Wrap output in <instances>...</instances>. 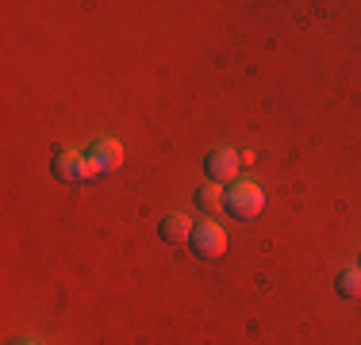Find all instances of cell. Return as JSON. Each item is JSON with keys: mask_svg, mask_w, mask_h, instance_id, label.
Instances as JSON below:
<instances>
[{"mask_svg": "<svg viewBox=\"0 0 361 345\" xmlns=\"http://www.w3.org/2000/svg\"><path fill=\"white\" fill-rule=\"evenodd\" d=\"M338 296L342 299H361V269H346V272H338Z\"/></svg>", "mask_w": 361, "mask_h": 345, "instance_id": "cell-7", "label": "cell"}, {"mask_svg": "<svg viewBox=\"0 0 361 345\" xmlns=\"http://www.w3.org/2000/svg\"><path fill=\"white\" fill-rule=\"evenodd\" d=\"M92 158H97V165L104 169V172H116L119 165H123V146L116 142V138H100L97 146H92Z\"/></svg>", "mask_w": 361, "mask_h": 345, "instance_id": "cell-5", "label": "cell"}, {"mask_svg": "<svg viewBox=\"0 0 361 345\" xmlns=\"http://www.w3.org/2000/svg\"><path fill=\"white\" fill-rule=\"evenodd\" d=\"M223 207H227L235 219H257V215H262V207H265V192L257 184H250V180H243V184H235L227 192Z\"/></svg>", "mask_w": 361, "mask_h": 345, "instance_id": "cell-2", "label": "cell"}, {"mask_svg": "<svg viewBox=\"0 0 361 345\" xmlns=\"http://www.w3.org/2000/svg\"><path fill=\"white\" fill-rule=\"evenodd\" d=\"M50 172H54L58 180H66V184H81V180H97L100 169L97 165V158H92V153H58L54 161H50Z\"/></svg>", "mask_w": 361, "mask_h": 345, "instance_id": "cell-1", "label": "cell"}, {"mask_svg": "<svg viewBox=\"0 0 361 345\" xmlns=\"http://www.w3.org/2000/svg\"><path fill=\"white\" fill-rule=\"evenodd\" d=\"M208 177L216 180V184H223V180H235L238 177V153L235 150H216V153H208Z\"/></svg>", "mask_w": 361, "mask_h": 345, "instance_id": "cell-4", "label": "cell"}, {"mask_svg": "<svg viewBox=\"0 0 361 345\" xmlns=\"http://www.w3.org/2000/svg\"><path fill=\"white\" fill-rule=\"evenodd\" d=\"M223 200H227V192H223V188L216 184V180H212V184H204L200 192H196V203H200L204 211H219Z\"/></svg>", "mask_w": 361, "mask_h": 345, "instance_id": "cell-8", "label": "cell"}, {"mask_svg": "<svg viewBox=\"0 0 361 345\" xmlns=\"http://www.w3.org/2000/svg\"><path fill=\"white\" fill-rule=\"evenodd\" d=\"M192 219H188V215H166V219H161V238L169 242V246H180V242H188L192 238Z\"/></svg>", "mask_w": 361, "mask_h": 345, "instance_id": "cell-6", "label": "cell"}, {"mask_svg": "<svg viewBox=\"0 0 361 345\" xmlns=\"http://www.w3.org/2000/svg\"><path fill=\"white\" fill-rule=\"evenodd\" d=\"M238 165H254V150H243V153H238Z\"/></svg>", "mask_w": 361, "mask_h": 345, "instance_id": "cell-9", "label": "cell"}, {"mask_svg": "<svg viewBox=\"0 0 361 345\" xmlns=\"http://www.w3.org/2000/svg\"><path fill=\"white\" fill-rule=\"evenodd\" d=\"M188 246H192V253L200 257V261H219L223 253H227V234H223L219 222H200V227L192 230V238H188Z\"/></svg>", "mask_w": 361, "mask_h": 345, "instance_id": "cell-3", "label": "cell"}, {"mask_svg": "<svg viewBox=\"0 0 361 345\" xmlns=\"http://www.w3.org/2000/svg\"><path fill=\"white\" fill-rule=\"evenodd\" d=\"M357 269H361V265H357Z\"/></svg>", "mask_w": 361, "mask_h": 345, "instance_id": "cell-10", "label": "cell"}]
</instances>
